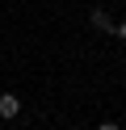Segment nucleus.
<instances>
[{
	"label": "nucleus",
	"instance_id": "1",
	"mask_svg": "<svg viewBox=\"0 0 126 130\" xmlns=\"http://www.w3.org/2000/svg\"><path fill=\"white\" fill-rule=\"evenodd\" d=\"M17 113H21V96H17V92H4V96H0V118H17Z\"/></svg>",
	"mask_w": 126,
	"mask_h": 130
},
{
	"label": "nucleus",
	"instance_id": "2",
	"mask_svg": "<svg viewBox=\"0 0 126 130\" xmlns=\"http://www.w3.org/2000/svg\"><path fill=\"white\" fill-rule=\"evenodd\" d=\"M92 25H97V29H109V34H114V25H109V13H101V9H92Z\"/></svg>",
	"mask_w": 126,
	"mask_h": 130
},
{
	"label": "nucleus",
	"instance_id": "3",
	"mask_svg": "<svg viewBox=\"0 0 126 130\" xmlns=\"http://www.w3.org/2000/svg\"><path fill=\"white\" fill-rule=\"evenodd\" d=\"M114 38H122V42H126V21H118V25H114Z\"/></svg>",
	"mask_w": 126,
	"mask_h": 130
},
{
	"label": "nucleus",
	"instance_id": "4",
	"mask_svg": "<svg viewBox=\"0 0 126 130\" xmlns=\"http://www.w3.org/2000/svg\"><path fill=\"white\" fill-rule=\"evenodd\" d=\"M97 130H118V126H114V122H101V126H97Z\"/></svg>",
	"mask_w": 126,
	"mask_h": 130
},
{
	"label": "nucleus",
	"instance_id": "5",
	"mask_svg": "<svg viewBox=\"0 0 126 130\" xmlns=\"http://www.w3.org/2000/svg\"><path fill=\"white\" fill-rule=\"evenodd\" d=\"M76 130H80V126H76Z\"/></svg>",
	"mask_w": 126,
	"mask_h": 130
}]
</instances>
